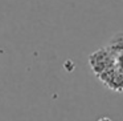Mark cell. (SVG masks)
Segmentation results:
<instances>
[{
    "label": "cell",
    "mask_w": 123,
    "mask_h": 121,
    "mask_svg": "<svg viewBox=\"0 0 123 121\" xmlns=\"http://www.w3.org/2000/svg\"><path fill=\"white\" fill-rule=\"evenodd\" d=\"M89 64L93 72L99 77L101 75H103L105 72L110 71L117 65V57L107 48H102L89 56Z\"/></svg>",
    "instance_id": "6da1fadb"
},
{
    "label": "cell",
    "mask_w": 123,
    "mask_h": 121,
    "mask_svg": "<svg viewBox=\"0 0 123 121\" xmlns=\"http://www.w3.org/2000/svg\"><path fill=\"white\" fill-rule=\"evenodd\" d=\"M98 78L112 91L123 92V71H120L117 65L110 71L105 72L103 75H101Z\"/></svg>",
    "instance_id": "7a4b0ae2"
},
{
    "label": "cell",
    "mask_w": 123,
    "mask_h": 121,
    "mask_svg": "<svg viewBox=\"0 0 123 121\" xmlns=\"http://www.w3.org/2000/svg\"><path fill=\"white\" fill-rule=\"evenodd\" d=\"M115 57L118 55L123 53V32H118L109 40V44L106 47Z\"/></svg>",
    "instance_id": "3957f363"
},
{
    "label": "cell",
    "mask_w": 123,
    "mask_h": 121,
    "mask_svg": "<svg viewBox=\"0 0 123 121\" xmlns=\"http://www.w3.org/2000/svg\"><path fill=\"white\" fill-rule=\"evenodd\" d=\"M98 121H112V120H111V118H109V117H101Z\"/></svg>",
    "instance_id": "277c9868"
}]
</instances>
